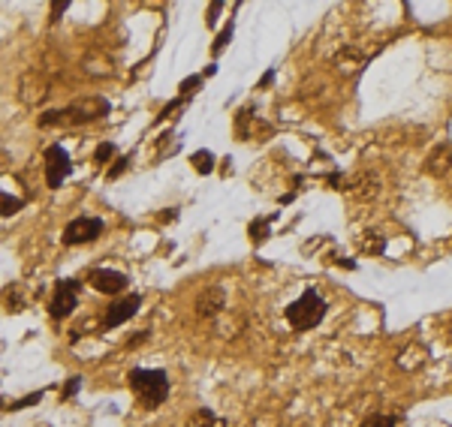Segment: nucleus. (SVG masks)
I'll return each mask as SVG.
<instances>
[{"mask_svg": "<svg viewBox=\"0 0 452 427\" xmlns=\"http://www.w3.org/2000/svg\"><path fill=\"white\" fill-rule=\"evenodd\" d=\"M130 388L139 398V403L145 410H157L160 403H166L169 398V379H166V370H145V368H136L130 370Z\"/></svg>", "mask_w": 452, "mask_h": 427, "instance_id": "obj_1", "label": "nucleus"}, {"mask_svg": "<svg viewBox=\"0 0 452 427\" xmlns=\"http://www.w3.org/2000/svg\"><path fill=\"white\" fill-rule=\"evenodd\" d=\"M323 316H326V301L320 298L314 289L301 292V298H296V301L287 307V322L293 325L296 331H310V328H317V325L323 322Z\"/></svg>", "mask_w": 452, "mask_h": 427, "instance_id": "obj_2", "label": "nucleus"}, {"mask_svg": "<svg viewBox=\"0 0 452 427\" xmlns=\"http://www.w3.org/2000/svg\"><path fill=\"white\" fill-rule=\"evenodd\" d=\"M103 235V220L100 217H76L67 223L64 229V244L69 247H78V244H90Z\"/></svg>", "mask_w": 452, "mask_h": 427, "instance_id": "obj_3", "label": "nucleus"}, {"mask_svg": "<svg viewBox=\"0 0 452 427\" xmlns=\"http://www.w3.org/2000/svg\"><path fill=\"white\" fill-rule=\"evenodd\" d=\"M73 172V162H69V154L60 145H52L46 150V184L57 190L67 181V175Z\"/></svg>", "mask_w": 452, "mask_h": 427, "instance_id": "obj_4", "label": "nucleus"}, {"mask_svg": "<svg viewBox=\"0 0 452 427\" xmlns=\"http://www.w3.org/2000/svg\"><path fill=\"white\" fill-rule=\"evenodd\" d=\"M76 304H78V283L76 280H60L55 298H52V304H48V313H52L55 319H67L69 313L76 310Z\"/></svg>", "mask_w": 452, "mask_h": 427, "instance_id": "obj_5", "label": "nucleus"}, {"mask_svg": "<svg viewBox=\"0 0 452 427\" xmlns=\"http://www.w3.org/2000/svg\"><path fill=\"white\" fill-rule=\"evenodd\" d=\"M139 304H142V298H139V295H127V298L115 301L112 307H109L103 325H106V328H118V325H124L127 319H133L136 313H139Z\"/></svg>", "mask_w": 452, "mask_h": 427, "instance_id": "obj_6", "label": "nucleus"}, {"mask_svg": "<svg viewBox=\"0 0 452 427\" xmlns=\"http://www.w3.org/2000/svg\"><path fill=\"white\" fill-rule=\"evenodd\" d=\"M88 283L97 292H103V295H118V292L127 289V277H124V274H121V271H109V268H97L88 277Z\"/></svg>", "mask_w": 452, "mask_h": 427, "instance_id": "obj_7", "label": "nucleus"}, {"mask_svg": "<svg viewBox=\"0 0 452 427\" xmlns=\"http://www.w3.org/2000/svg\"><path fill=\"white\" fill-rule=\"evenodd\" d=\"M220 307H224V292L220 289H208L203 298H199V313H203V316H214Z\"/></svg>", "mask_w": 452, "mask_h": 427, "instance_id": "obj_8", "label": "nucleus"}, {"mask_svg": "<svg viewBox=\"0 0 452 427\" xmlns=\"http://www.w3.org/2000/svg\"><path fill=\"white\" fill-rule=\"evenodd\" d=\"M268 229H271V220H254V223H250V241L263 244L268 238Z\"/></svg>", "mask_w": 452, "mask_h": 427, "instance_id": "obj_9", "label": "nucleus"}, {"mask_svg": "<svg viewBox=\"0 0 452 427\" xmlns=\"http://www.w3.org/2000/svg\"><path fill=\"white\" fill-rule=\"evenodd\" d=\"M193 169L199 172V175H205V172L214 169V157H211L208 150H196L193 154Z\"/></svg>", "mask_w": 452, "mask_h": 427, "instance_id": "obj_10", "label": "nucleus"}, {"mask_svg": "<svg viewBox=\"0 0 452 427\" xmlns=\"http://www.w3.org/2000/svg\"><path fill=\"white\" fill-rule=\"evenodd\" d=\"M0 205H4V217H13L15 211H22L25 202L22 199H13L9 192H4V196H0Z\"/></svg>", "mask_w": 452, "mask_h": 427, "instance_id": "obj_11", "label": "nucleus"}, {"mask_svg": "<svg viewBox=\"0 0 452 427\" xmlns=\"http://www.w3.org/2000/svg\"><path fill=\"white\" fill-rule=\"evenodd\" d=\"M395 415H374V419H365L362 427H395Z\"/></svg>", "mask_w": 452, "mask_h": 427, "instance_id": "obj_12", "label": "nucleus"}, {"mask_svg": "<svg viewBox=\"0 0 452 427\" xmlns=\"http://www.w3.org/2000/svg\"><path fill=\"white\" fill-rule=\"evenodd\" d=\"M214 424V415H211L208 410H199L193 419H190V427H211Z\"/></svg>", "mask_w": 452, "mask_h": 427, "instance_id": "obj_13", "label": "nucleus"}, {"mask_svg": "<svg viewBox=\"0 0 452 427\" xmlns=\"http://www.w3.org/2000/svg\"><path fill=\"white\" fill-rule=\"evenodd\" d=\"M115 157V145H109V141H103L97 150H94V160L97 162H106V160H112Z\"/></svg>", "mask_w": 452, "mask_h": 427, "instance_id": "obj_14", "label": "nucleus"}, {"mask_svg": "<svg viewBox=\"0 0 452 427\" xmlns=\"http://www.w3.org/2000/svg\"><path fill=\"white\" fill-rule=\"evenodd\" d=\"M229 36H233V24H226L224 30H220V36H217V43H214V55L224 52V46L229 43Z\"/></svg>", "mask_w": 452, "mask_h": 427, "instance_id": "obj_15", "label": "nucleus"}, {"mask_svg": "<svg viewBox=\"0 0 452 427\" xmlns=\"http://www.w3.org/2000/svg\"><path fill=\"white\" fill-rule=\"evenodd\" d=\"M43 400V391H36V394H27V398H22L18 403H13V410H25V406H30V403H39Z\"/></svg>", "mask_w": 452, "mask_h": 427, "instance_id": "obj_16", "label": "nucleus"}, {"mask_svg": "<svg viewBox=\"0 0 452 427\" xmlns=\"http://www.w3.org/2000/svg\"><path fill=\"white\" fill-rule=\"evenodd\" d=\"M127 162H130V160H124V157H121V160H115V166H112V169H109V178H121V175H124V169H127Z\"/></svg>", "mask_w": 452, "mask_h": 427, "instance_id": "obj_17", "label": "nucleus"}, {"mask_svg": "<svg viewBox=\"0 0 452 427\" xmlns=\"http://www.w3.org/2000/svg\"><path fill=\"white\" fill-rule=\"evenodd\" d=\"M78 385H82V379H78V376H69V382H67V388H64V398H73V394L78 391Z\"/></svg>", "mask_w": 452, "mask_h": 427, "instance_id": "obj_18", "label": "nucleus"}, {"mask_svg": "<svg viewBox=\"0 0 452 427\" xmlns=\"http://www.w3.org/2000/svg\"><path fill=\"white\" fill-rule=\"evenodd\" d=\"M199 85V76H190L187 81H184V85H181V90H184V94H193V88Z\"/></svg>", "mask_w": 452, "mask_h": 427, "instance_id": "obj_19", "label": "nucleus"}, {"mask_svg": "<svg viewBox=\"0 0 452 427\" xmlns=\"http://www.w3.org/2000/svg\"><path fill=\"white\" fill-rule=\"evenodd\" d=\"M271 81H275V73H271V69H268V73L263 76V81H259V88H268V85H271Z\"/></svg>", "mask_w": 452, "mask_h": 427, "instance_id": "obj_20", "label": "nucleus"}]
</instances>
